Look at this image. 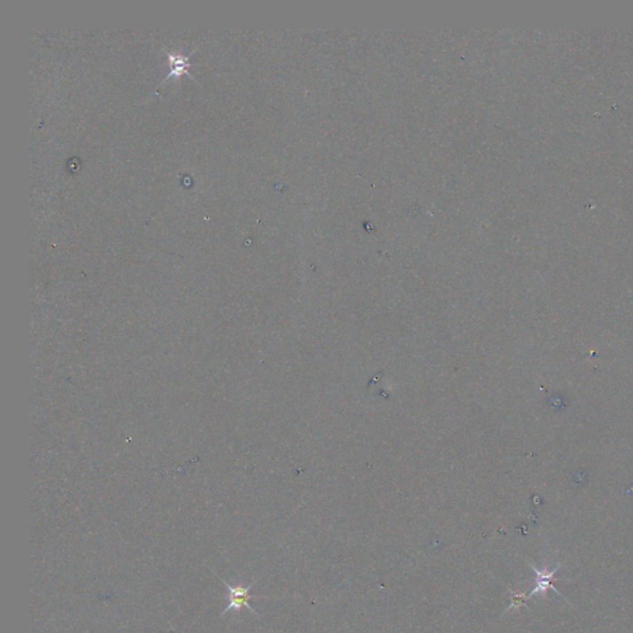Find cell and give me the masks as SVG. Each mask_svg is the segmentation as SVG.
Segmentation results:
<instances>
[{"instance_id": "7a4b0ae2", "label": "cell", "mask_w": 633, "mask_h": 633, "mask_svg": "<svg viewBox=\"0 0 633 633\" xmlns=\"http://www.w3.org/2000/svg\"><path fill=\"white\" fill-rule=\"evenodd\" d=\"M194 54V50L192 51L191 54H187V56H183L181 54H171V52H168V63H170V72L168 73V76L165 77V81H168V78L171 77H179L182 73H185L188 74L192 79H194V77L192 76L190 71H188V67L193 66V65H197V63H192L190 62V57L192 54ZM196 81V79H194Z\"/></svg>"}, {"instance_id": "3957f363", "label": "cell", "mask_w": 633, "mask_h": 633, "mask_svg": "<svg viewBox=\"0 0 633 633\" xmlns=\"http://www.w3.org/2000/svg\"><path fill=\"white\" fill-rule=\"evenodd\" d=\"M530 567H531L532 569H533V572L536 573L537 580H536V587H534V589H533V590L530 592V595H527L526 599L531 598V596L536 595V594H538V592H542V594H544V592H547L548 589H553V590H554V592H556L558 595H561L559 592H558L556 587H554V585L552 584V579L554 578V574L556 573V570L561 567V565H558V567H556L554 570H552V572H547V570H538L537 567H533L532 564H530Z\"/></svg>"}, {"instance_id": "6da1fadb", "label": "cell", "mask_w": 633, "mask_h": 633, "mask_svg": "<svg viewBox=\"0 0 633 633\" xmlns=\"http://www.w3.org/2000/svg\"><path fill=\"white\" fill-rule=\"evenodd\" d=\"M221 581H223V584L227 587L228 592H229L227 596L228 606L224 609V611H223L221 616L225 615L228 611H230V610L240 611L243 607L250 610L254 615H257V611L252 609L250 605H249V600H250V599H257V596L250 595L251 587H252L254 584H250V585L248 586L240 585V584L232 586L230 584H228L225 580L221 579Z\"/></svg>"}]
</instances>
